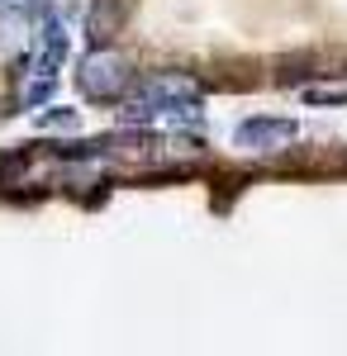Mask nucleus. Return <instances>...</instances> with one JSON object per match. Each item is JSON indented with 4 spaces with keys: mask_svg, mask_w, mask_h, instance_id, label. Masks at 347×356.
<instances>
[{
    "mask_svg": "<svg viewBox=\"0 0 347 356\" xmlns=\"http://www.w3.org/2000/svg\"><path fill=\"white\" fill-rule=\"evenodd\" d=\"M124 0H91V10H86V38L91 43H109L119 29H124Z\"/></svg>",
    "mask_w": 347,
    "mask_h": 356,
    "instance_id": "obj_5",
    "label": "nucleus"
},
{
    "mask_svg": "<svg viewBox=\"0 0 347 356\" xmlns=\"http://www.w3.org/2000/svg\"><path fill=\"white\" fill-rule=\"evenodd\" d=\"M57 90V62L48 57H33V67L20 72V86H15V100H20V110H38V105H48Z\"/></svg>",
    "mask_w": 347,
    "mask_h": 356,
    "instance_id": "obj_4",
    "label": "nucleus"
},
{
    "mask_svg": "<svg viewBox=\"0 0 347 356\" xmlns=\"http://www.w3.org/2000/svg\"><path fill=\"white\" fill-rule=\"evenodd\" d=\"M304 100H309V105H347V95H343V90H309Z\"/></svg>",
    "mask_w": 347,
    "mask_h": 356,
    "instance_id": "obj_6",
    "label": "nucleus"
},
{
    "mask_svg": "<svg viewBox=\"0 0 347 356\" xmlns=\"http://www.w3.org/2000/svg\"><path fill=\"white\" fill-rule=\"evenodd\" d=\"M67 124H77V110H53V114H43V129H67Z\"/></svg>",
    "mask_w": 347,
    "mask_h": 356,
    "instance_id": "obj_7",
    "label": "nucleus"
},
{
    "mask_svg": "<svg viewBox=\"0 0 347 356\" xmlns=\"http://www.w3.org/2000/svg\"><path fill=\"white\" fill-rule=\"evenodd\" d=\"M200 100H205L200 81H190L186 72H162V76L138 81L124 95V119L129 124H153L167 114L171 119H200Z\"/></svg>",
    "mask_w": 347,
    "mask_h": 356,
    "instance_id": "obj_1",
    "label": "nucleus"
},
{
    "mask_svg": "<svg viewBox=\"0 0 347 356\" xmlns=\"http://www.w3.org/2000/svg\"><path fill=\"white\" fill-rule=\"evenodd\" d=\"M238 147L257 152V157H276V152H291L295 138H300V124L295 119H276V114H252L238 124Z\"/></svg>",
    "mask_w": 347,
    "mask_h": 356,
    "instance_id": "obj_3",
    "label": "nucleus"
},
{
    "mask_svg": "<svg viewBox=\"0 0 347 356\" xmlns=\"http://www.w3.org/2000/svg\"><path fill=\"white\" fill-rule=\"evenodd\" d=\"M134 86H138L134 62L124 53H114V48H105V43H95V48L77 62V90L91 105H119Z\"/></svg>",
    "mask_w": 347,
    "mask_h": 356,
    "instance_id": "obj_2",
    "label": "nucleus"
}]
</instances>
